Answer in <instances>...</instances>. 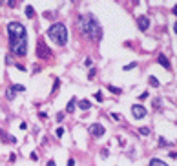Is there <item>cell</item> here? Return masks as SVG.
<instances>
[{
    "mask_svg": "<svg viewBox=\"0 0 177 166\" xmlns=\"http://www.w3.org/2000/svg\"><path fill=\"white\" fill-rule=\"evenodd\" d=\"M9 33V48L15 55L26 57L27 55V31L20 22H9L7 26Z\"/></svg>",
    "mask_w": 177,
    "mask_h": 166,
    "instance_id": "cell-1",
    "label": "cell"
},
{
    "mask_svg": "<svg viewBox=\"0 0 177 166\" xmlns=\"http://www.w3.org/2000/svg\"><path fill=\"white\" fill-rule=\"evenodd\" d=\"M79 29L82 31V35H86L90 40H99L102 37V29H100V22L97 20L95 15L86 13L79 17Z\"/></svg>",
    "mask_w": 177,
    "mask_h": 166,
    "instance_id": "cell-2",
    "label": "cell"
},
{
    "mask_svg": "<svg viewBox=\"0 0 177 166\" xmlns=\"http://www.w3.org/2000/svg\"><path fill=\"white\" fill-rule=\"evenodd\" d=\"M48 35H49V38L53 40L57 46H66V42H68V29H66L64 24H60V22H55L53 26H49Z\"/></svg>",
    "mask_w": 177,
    "mask_h": 166,
    "instance_id": "cell-3",
    "label": "cell"
},
{
    "mask_svg": "<svg viewBox=\"0 0 177 166\" xmlns=\"http://www.w3.org/2000/svg\"><path fill=\"white\" fill-rule=\"evenodd\" d=\"M37 55H38V58H49V57H51V51H49V48L46 46L44 40H40V42L37 44Z\"/></svg>",
    "mask_w": 177,
    "mask_h": 166,
    "instance_id": "cell-4",
    "label": "cell"
},
{
    "mask_svg": "<svg viewBox=\"0 0 177 166\" xmlns=\"http://www.w3.org/2000/svg\"><path fill=\"white\" fill-rule=\"evenodd\" d=\"M90 133H91L93 137L99 139V137H102L104 133H106V128H104L102 124H91V126H90Z\"/></svg>",
    "mask_w": 177,
    "mask_h": 166,
    "instance_id": "cell-5",
    "label": "cell"
},
{
    "mask_svg": "<svg viewBox=\"0 0 177 166\" xmlns=\"http://www.w3.org/2000/svg\"><path fill=\"white\" fill-rule=\"evenodd\" d=\"M131 113H133L135 119H144L146 117V108L141 106V104H133L131 106Z\"/></svg>",
    "mask_w": 177,
    "mask_h": 166,
    "instance_id": "cell-6",
    "label": "cell"
},
{
    "mask_svg": "<svg viewBox=\"0 0 177 166\" xmlns=\"http://www.w3.org/2000/svg\"><path fill=\"white\" fill-rule=\"evenodd\" d=\"M137 26H139L141 31H146V29L150 27V18H148V17H144V15H141V17L137 18Z\"/></svg>",
    "mask_w": 177,
    "mask_h": 166,
    "instance_id": "cell-7",
    "label": "cell"
},
{
    "mask_svg": "<svg viewBox=\"0 0 177 166\" xmlns=\"http://www.w3.org/2000/svg\"><path fill=\"white\" fill-rule=\"evenodd\" d=\"M0 137H2V141H4V142H7V144H15V142H17V139H15V137H11V135H7V133H6L4 130H0Z\"/></svg>",
    "mask_w": 177,
    "mask_h": 166,
    "instance_id": "cell-8",
    "label": "cell"
},
{
    "mask_svg": "<svg viewBox=\"0 0 177 166\" xmlns=\"http://www.w3.org/2000/svg\"><path fill=\"white\" fill-rule=\"evenodd\" d=\"M157 62H159V64H161L163 68H166V69H170V60H168V58H166L164 55H159V57H157Z\"/></svg>",
    "mask_w": 177,
    "mask_h": 166,
    "instance_id": "cell-9",
    "label": "cell"
},
{
    "mask_svg": "<svg viewBox=\"0 0 177 166\" xmlns=\"http://www.w3.org/2000/svg\"><path fill=\"white\" fill-rule=\"evenodd\" d=\"M75 104H77V99L73 97V99H71V100L68 102V106H66V111H68V113H73V111H75Z\"/></svg>",
    "mask_w": 177,
    "mask_h": 166,
    "instance_id": "cell-10",
    "label": "cell"
},
{
    "mask_svg": "<svg viewBox=\"0 0 177 166\" xmlns=\"http://www.w3.org/2000/svg\"><path fill=\"white\" fill-rule=\"evenodd\" d=\"M150 166H168L164 161H161V159H152L150 161Z\"/></svg>",
    "mask_w": 177,
    "mask_h": 166,
    "instance_id": "cell-11",
    "label": "cell"
},
{
    "mask_svg": "<svg viewBox=\"0 0 177 166\" xmlns=\"http://www.w3.org/2000/svg\"><path fill=\"white\" fill-rule=\"evenodd\" d=\"M26 17L27 18H33L35 17V9L31 7V6H26Z\"/></svg>",
    "mask_w": 177,
    "mask_h": 166,
    "instance_id": "cell-12",
    "label": "cell"
},
{
    "mask_svg": "<svg viewBox=\"0 0 177 166\" xmlns=\"http://www.w3.org/2000/svg\"><path fill=\"white\" fill-rule=\"evenodd\" d=\"M79 108H80V110H90V108H91L90 100H80V102H79Z\"/></svg>",
    "mask_w": 177,
    "mask_h": 166,
    "instance_id": "cell-13",
    "label": "cell"
},
{
    "mask_svg": "<svg viewBox=\"0 0 177 166\" xmlns=\"http://www.w3.org/2000/svg\"><path fill=\"white\" fill-rule=\"evenodd\" d=\"M148 80H150V84H152L153 88H159V80H157V77H150Z\"/></svg>",
    "mask_w": 177,
    "mask_h": 166,
    "instance_id": "cell-14",
    "label": "cell"
},
{
    "mask_svg": "<svg viewBox=\"0 0 177 166\" xmlns=\"http://www.w3.org/2000/svg\"><path fill=\"white\" fill-rule=\"evenodd\" d=\"M6 95H7V99H9V100H13V99H15V91H13L11 88H9V89L6 91Z\"/></svg>",
    "mask_w": 177,
    "mask_h": 166,
    "instance_id": "cell-15",
    "label": "cell"
},
{
    "mask_svg": "<svg viewBox=\"0 0 177 166\" xmlns=\"http://www.w3.org/2000/svg\"><path fill=\"white\" fill-rule=\"evenodd\" d=\"M139 133H141V135H150V128H146V126L139 128Z\"/></svg>",
    "mask_w": 177,
    "mask_h": 166,
    "instance_id": "cell-16",
    "label": "cell"
},
{
    "mask_svg": "<svg viewBox=\"0 0 177 166\" xmlns=\"http://www.w3.org/2000/svg\"><path fill=\"white\" fill-rule=\"evenodd\" d=\"M133 68H137V62H131V64H128V66H124L122 69H124V71H130V69H133Z\"/></svg>",
    "mask_w": 177,
    "mask_h": 166,
    "instance_id": "cell-17",
    "label": "cell"
},
{
    "mask_svg": "<svg viewBox=\"0 0 177 166\" xmlns=\"http://www.w3.org/2000/svg\"><path fill=\"white\" fill-rule=\"evenodd\" d=\"M11 89H13V91H15V89H17V91H24V86H22V84H13Z\"/></svg>",
    "mask_w": 177,
    "mask_h": 166,
    "instance_id": "cell-18",
    "label": "cell"
},
{
    "mask_svg": "<svg viewBox=\"0 0 177 166\" xmlns=\"http://www.w3.org/2000/svg\"><path fill=\"white\" fill-rule=\"evenodd\" d=\"M108 89H110V91H113V93H121V89H119V88H115V86H108Z\"/></svg>",
    "mask_w": 177,
    "mask_h": 166,
    "instance_id": "cell-19",
    "label": "cell"
},
{
    "mask_svg": "<svg viewBox=\"0 0 177 166\" xmlns=\"http://www.w3.org/2000/svg\"><path fill=\"white\" fill-rule=\"evenodd\" d=\"M159 144H161V146H168V142H166V139H164V137H161V139H159Z\"/></svg>",
    "mask_w": 177,
    "mask_h": 166,
    "instance_id": "cell-20",
    "label": "cell"
},
{
    "mask_svg": "<svg viewBox=\"0 0 177 166\" xmlns=\"http://www.w3.org/2000/svg\"><path fill=\"white\" fill-rule=\"evenodd\" d=\"M95 99H97L99 102H102V93H100V91H97V93H95Z\"/></svg>",
    "mask_w": 177,
    "mask_h": 166,
    "instance_id": "cell-21",
    "label": "cell"
},
{
    "mask_svg": "<svg viewBox=\"0 0 177 166\" xmlns=\"http://www.w3.org/2000/svg\"><path fill=\"white\" fill-rule=\"evenodd\" d=\"M139 99H141V100H144V99H148V91H144V93H141V95H139Z\"/></svg>",
    "mask_w": 177,
    "mask_h": 166,
    "instance_id": "cell-22",
    "label": "cell"
},
{
    "mask_svg": "<svg viewBox=\"0 0 177 166\" xmlns=\"http://www.w3.org/2000/svg\"><path fill=\"white\" fill-rule=\"evenodd\" d=\"M62 135H64V130L59 128V130H57V137H62Z\"/></svg>",
    "mask_w": 177,
    "mask_h": 166,
    "instance_id": "cell-23",
    "label": "cell"
},
{
    "mask_svg": "<svg viewBox=\"0 0 177 166\" xmlns=\"http://www.w3.org/2000/svg\"><path fill=\"white\" fill-rule=\"evenodd\" d=\"M9 161L15 162V161H17V155H15V153H11V155H9Z\"/></svg>",
    "mask_w": 177,
    "mask_h": 166,
    "instance_id": "cell-24",
    "label": "cell"
},
{
    "mask_svg": "<svg viewBox=\"0 0 177 166\" xmlns=\"http://www.w3.org/2000/svg\"><path fill=\"white\" fill-rule=\"evenodd\" d=\"M153 106L155 108H161V100H153Z\"/></svg>",
    "mask_w": 177,
    "mask_h": 166,
    "instance_id": "cell-25",
    "label": "cell"
},
{
    "mask_svg": "<svg viewBox=\"0 0 177 166\" xmlns=\"http://www.w3.org/2000/svg\"><path fill=\"white\" fill-rule=\"evenodd\" d=\"M62 119H64V113H59V115H57V121H59V122H60V121H62Z\"/></svg>",
    "mask_w": 177,
    "mask_h": 166,
    "instance_id": "cell-26",
    "label": "cell"
},
{
    "mask_svg": "<svg viewBox=\"0 0 177 166\" xmlns=\"http://www.w3.org/2000/svg\"><path fill=\"white\" fill-rule=\"evenodd\" d=\"M68 166H75V159H69V161H68Z\"/></svg>",
    "mask_w": 177,
    "mask_h": 166,
    "instance_id": "cell-27",
    "label": "cell"
},
{
    "mask_svg": "<svg viewBox=\"0 0 177 166\" xmlns=\"http://www.w3.org/2000/svg\"><path fill=\"white\" fill-rule=\"evenodd\" d=\"M48 166H55V161H49V162H48Z\"/></svg>",
    "mask_w": 177,
    "mask_h": 166,
    "instance_id": "cell-28",
    "label": "cell"
}]
</instances>
